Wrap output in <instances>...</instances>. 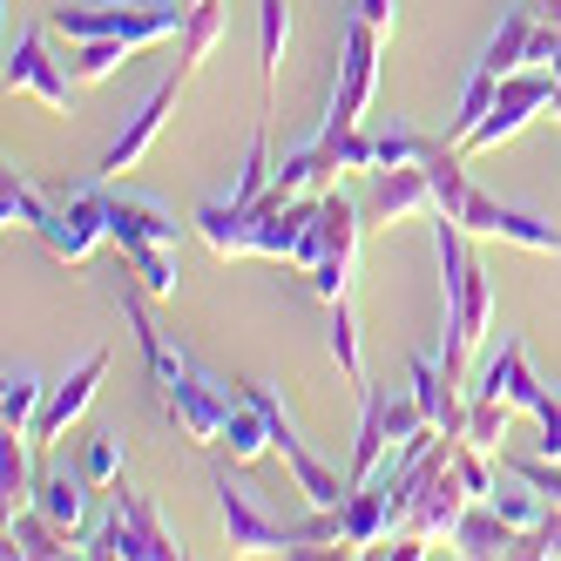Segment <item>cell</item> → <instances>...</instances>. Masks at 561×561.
Returning a JSON list of instances; mask_svg holds the SVG:
<instances>
[{
	"mask_svg": "<svg viewBox=\"0 0 561 561\" xmlns=\"http://www.w3.org/2000/svg\"><path fill=\"white\" fill-rule=\"evenodd\" d=\"M48 210H55L48 196L34 190L21 170H8V183H0V217H8V224H21V230H42V224H48Z\"/></svg>",
	"mask_w": 561,
	"mask_h": 561,
	"instance_id": "cell-32",
	"label": "cell"
},
{
	"mask_svg": "<svg viewBox=\"0 0 561 561\" xmlns=\"http://www.w3.org/2000/svg\"><path fill=\"white\" fill-rule=\"evenodd\" d=\"M48 27L68 42H123L129 55L170 42L190 27V0H89V8H48Z\"/></svg>",
	"mask_w": 561,
	"mask_h": 561,
	"instance_id": "cell-4",
	"label": "cell"
},
{
	"mask_svg": "<svg viewBox=\"0 0 561 561\" xmlns=\"http://www.w3.org/2000/svg\"><path fill=\"white\" fill-rule=\"evenodd\" d=\"M447 541H454V554H514V548H520V528H514L494 501H473V507L454 520Z\"/></svg>",
	"mask_w": 561,
	"mask_h": 561,
	"instance_id": "cell-21",
	"label": "cell"
},
{
	"mask_svg": "<svg viewBox=\"0 0 561 561\" xmlns=\"http://www.w3.org/2000/svg\"><path fill=\"white\" fill-rule=\"evenodd\" d=\"M514 554H561V507H548L535 528H520V548Z\"/></svg>",
	"mask_w": 561,
	"mask_h": 561,
	"instance_id": "cell-38",
	"label": "cell"
},
{
	"mask_svg": "<svg viewBox=\"0 0 561 561\" xmlns=\"http://www.w3.org/2000/svg\"><path fill=\"white\" fill-rule=\"evenodd\" d=\"M102 373H108V345H95L82 366H75L61 386H48V399H42V413H34V447H55V439L68 433V420H82L89 413V399H95V386H102Z\"/></svg>",
	"mask_w": 561,
	"mask_h": 561,
	"instance_id": "cell-14",
	"label": "cell"
},
{
	"mask_svg": "<svg viewBox=\"0 0 561 561\" xmlns=\"http://www.w3.org/2000/svg\"><path fill=\"white\" fill-rule=\"evenodd\" d=\"M554 89H561V82H554V68H514L507 82H501V95H494V108L467 129L460 156H467V149H501L507 136H520L541 108H554Z\"/></svg>",
	"mask_w": 561,
	"mask_h": 561,
	"instance_id": "cell-8",
	"label": "cell"
},
{
	"mask_svg": "<svg viewBox=\"0 0 561 561\" xmlns=\"http://www.w3.org/2000/svg\"><path fill=\"white\" fill-rule=\"evenodd\" d=\"M82 554H95V561H176L183 548H176V535L163 528V514H156V501L149 494H136L129 480H115L108 488V507H102V528L95 535H82Z\"/></svg>",
	"mask_w": 561,
	"mask_h": 561,
	"instance_id": "cell-6",
	"label": "cell"
},
{
	"mask_svg": "<svg viewBox=\"0 0 561 561\" xmlns=\"http://www.w3.org/2000/svg\"><path fill=\"white\" fill-rule=\"evenodd\" d=\"M123 264L142 277L149 298H176V244H136V251H123Z\"/></svg>",
	"mask_w": 561,
	"mask_h": 561,
	"instance_id": "cell-31",
	"label": "cell"
},
{
	"mask_svg": "<svg viewBox=\"0 0 561 561\" xmlns=\"http://www.w3.org/2000/svg\"><path fill=\"white\" fill-rule=\"evenodd\" d=\"M433 149H439V136H420V129H407V123H392V129H373V170L426 163Z\"/></svg>",
	"mask_w": 561,
	"mask_h": 561,
	"instance_id": "cell-28",
	"label": "cell"
},
{
	"mask_svg": "<svg viewBox=\"0 0 561 561\" xmlns=\"http://www.w3.org/2000/svg\"><path fill=\"white\" fill-rule=\"evenodd\" d=\"M183 82H190V68H176L170 82H156V95H149L142 108H129V123L115 129V142L102 149V176H123V170H136V163H142V156H149V142L163 136V123H170V108H176Z\"/></svg>",
	"mask_w": 561,
	"mask_h": 561,
	"instance_id": "cell-13",
	"label": "cell"
},
{
	"mask_svg": "<svg viewBox=\"0 0 561 561\" xmlns=\"http://www.w3.org/2000/svg\"><path fill=\"white\" fill-rule=\"evenodd\" d=\"M123 460H129V447H123V433H95V439H89V454H82V473H89L95 488L108 494L115 480H123Z\"/></svg>",
	"mask_w": 561,
	"mask_h": 561,
	"instance_id": "cell-35",
	"label": "cell"
},
{
	"mask_svg": "<svg viewBox=\"0 0 561 561\" xmlns=\"http://www.w3.org/2000/svg\"><path fill=\"white\" fill-rule=\"evenodd\" d=\"M325 339H332L339 373H345V379H366V366H358V318H352V298H339V305H332V325H325Z\"/></svg>",
	"mask_w": 561,
	"mask_h": 561,
	"instance_id": "cell-36",
	"label": "cell"
},
{
	"mask_svg": "<svg viewBox=\"0 0 561 561\" xmlns=\"http://www.w3.org/2000/svg\"><path fill=\"white\" fill-rule=\"evenodd\" d=\"M554 115H561V89H554Z\"/></svg>",
	"mask_w": 561,
	"mask_h": 561,
	"instance_id": "cell-40",
	"label": "cell"
},
{
	"mask_svg": "<svg viewBox=\"0 0 561 561\" xmlns=\"http://www.w3.org/2000/svg\"><path fill=\"white\" fill-rule=\"evenodd\" d=\"M399 14V0H358V21H373V27H392Z\"/></svg>",
	"mask_w": 561,
	"mask_h": 561,
	"instance_id": "cell-39",
	"label": "cell"
},
{
	"mask_svg": "<svg viewBox=\"0 0 561 561\" xmlns=\"http://www.w3.org/2000/svg\"><path fill=\"white\" fill-rule=\"evenodd\" d=\"M42 399H48V386L34 373H8V392H0V433H34Z\"/></svg>",
	"mask_w": 561,
	"mask_h": 561,
	"instance_id": "cell-29",
	"label": "cell"
},
{
	"mask_svg": "<svg viewBox=\"0 0 561 561\" xmlns=\"http://www.w3.org/2000/svg\"><path fill=\"white\" fill-rule=\"evenodd\" d=\"M433 244H439V298H447V339H439V373L460 379L473 345L494 325V277L480 271L467 251V230L454 217H433Z\"/></svg>",
	"mask_w": 561,
	"mask_h": 561,
	"instance_id": "cell-2",
	"label": "cell"
},
{
	"mask_svg": "<svg viewBox=\"0 0 561 561\" xmlns=\"http://www.w3.org/2000/svg\"><path fill=\"white\" fill-rule=\"evenodd\" d=\"M467 480H460V467L447 460V467H439L433 480H426V488H420V501H413V514L407 520H399V528H407V535H420V541H439V535H454V520L467 514Z\"/></svg>",
	"mask_w": 561,
	"mask_h": 561,
	"instance_id": "cell-16",
	"label": "cell"
},
{
	"mask_svg": "<svg viewBox=\"0 0 561 561\" xmlns=\"http://www.w3.org/2000/svg\"><path fill=\"white\" fill-rule=\"evenodd\" d=\"M115 61H129V48L123 42H75V75H82V82H102V75H115Z\"/></svg>",
	"mask_w": 561,
	"mask_h": 561,
	"instance_id": "cell-37",
	"label": "cell"
},
{
	"mask_svg": "<svg viewBox=\"0 0 561 561\" xmlns=\"http://www.w3.org/2000/svg\"><path fill=\"white\" fill-rule=\"evenodd\" d=\"M373 82H379V27L373 21H345V42H339V82H332V102H325V136H352L358 115L373 102Z\"/></svg>",
	"mask_w": 561,
	"mask_h": 561,
	"instance_id": "cell-7",
	"label": "cell"
},
{
	"mask_svg": "<svg viewBox=\"0 0 561 561\" xmlns=\"http://www.w3.org/2000/svg\"><path fill=\"white\" fill-rule=\"evenodd\" d=\"M399 447L392 426H386V386H366V413H358V447H352V488H366V480L386 467V454Z\"/></svg>",
	"mask_w": 561,
	"mask_h": 561,
	"instance_id": "cell-22",
	"label": "cell"
},
{
	"mask_svg": "<svg viewBox=\"0 0 561 561\" xmlns=\"http://www.w3.org/2000/svg\"><path fill=\"white\" fill-rule=\"evenodd\" d=\"M75 548V535L68 528H55V520L42 514V507H8V554H21V561H48V554H68Z\"/></svg>",
	"mask_w": 561,
	"mask_h": 561,
	"instance_id": "cell-23",
	"label": "cell"
},
{
	"mask_svg": "<svg viewBox=\"0 0 561 561\" xmlns=\"http://www.w3.org/2000/svg\"><path fill=\"white\" fill-rule=\"evenodd\" d=\"M34 237H42L55 257L82 264V257L102 244V237H108V196H102V190H68V204H55L48 224L34 230Z\"/></svg>",
	"mask_w": 561,
	"mask_h": 561,
	"instance_id": "cell-12",
	"label": "cell"
},
{
	"mask_svg": "<svg viewBox=\"0 0 561 561\" xmlns=\"http://www.w3.org/2000/svg\"><path fill=\"white\" fill-rule=\"evenodd\" d=\"M75 75L55 48H48V27H21L14 48H8V89L14 95H42L48 108H75Z\"/></svg>",
	"mask_w": 561,
	"mask_h": 561,
	"instance_id": "cell-10",
	"label": "cell"
},
{
	"mask_svg": "<svg viewBox=\"0 0 561 561\" xmlns=\"http://www.w3.org/2000/svg\"><path fill=\"white\" fill-rule=\"evenodd\" d=\"M108 196V237L123 251H136V244H176V217L163 210V204H149V196H123V190H102Z\"/></svg>",
	"mask_w": 561,
	"mask_h": 561,
	"instance_id": "cell-18",
	"label": "cell"
},
{
	"mask_svg": "<svg viewBox=\"0 0 561 561\" xmlns=\"http://www.w3.org/2000/svg\"><path fill=\"white\" fill-rule=\"evenodd\" d=\"M217 42H224V8H217V0H190V27L176 34V48H183V61H176V68H190V75H196V68L210 61V48H217Z\"/></svg>",
	"mask_w": 561,
	"mask_h": 561,
	"instance_id": "cell-27",
	"label": "cell"
},
{
	"mask_svg": "<svg viewBox=\"0 0 561 561\" xmlns=\"http://www.w3.org/2000/svg\"><path fill=\"white\" fill-rule=\"evenodd\" d=\"M89 488L95 480L82 473V460L75 467H48V473H34V507H42L55 528H68L75 541H82V520H89Z\"/></svg>",
	"mask_w": 561,
	"mask_h": 561,
	"instance_id": "cell-19",
	"label": "cell"
},
{
	"mask_svg": "<svg viewBox=\"0 0 561 561\" xmlns=\"http://www.w3.org/2000/svg\"><path fill=\"white\" fill-rule=\"evenodd\" d=\"M488 501H494V507L514 520V528H535V520L554 507V501H541V494L528 488V480H520V473H507V467H501V480H494V494H488Z\"/></svg>",
	"mask_w": 561,
	"mask_h": 561,
	"instance_id": "cell-33",
	"label": "cell"
},
{
	"mask_svg": "<svg viewBox=\"0 0 561 561\" xmlns=\"http://www.w3.org/2000/svg\"><path fill=\"white\" fill-rule=\"evenodd\" d=\"M454 224L467 237H507V244H520V251H561V224H548L535 210H514V204H501V196H488L480 183L467 190V204L454 210Z\"/></svg>",
	"mask_w": 561,
	"mask_h": 561,
	"instance_id": "cell-11",
	"label": "cell"
},
{
	"mask_svg": "<svg viewBox=\"0 0 561 561\" xmlns=\"http://www.w3.org/2000/svg\"><path fill=\"white\" fill-rule=\"evenodd\" d=\"M507 399H473L467 392V439L473 447H488V454H501V439H507Z\"/></svg>",
	"mask_w": 561,
	"mask_h": 561,
	"instance_id": "cell-34",
	"label": "cell"
},
{
	"mask_svg": "<svg viewBox=\"0 0 561 561\" xmlns=\"http://www.w3.org/2000/svg\"><path fill=\"white\" fill-rule=\"evenodd\" d=\"M467 392H473V399H507V407H528V413H541L548 399H554V392L535 379L528 345H520V339H501V352L473 373V386H467Z\"/></svg>",
	"mask_w": 561,
	"mask_h": 561,
	"instance_id": "cell-15",
	"label": "cell"
},
{
	"mask_svg": "<svg viewBox=\"0 0 561 561\" xmlns=\"http://www.w3.org/2000/svg\"><path fill=\"white\" fill-rule=\"evenodd\" d=\"M217 447H230V460H257L271 447V426H264V413H257L251 392H237V407H230V420L217 433Z\"/></svg>",
	"mask_w": 561,
	"mask_h": 561,
	"instance_id": "cell-26",
	"label": "cell"
},
{
	"mask_svg": "<svg viewBox=\"0 0 561 561\" xmlns=\"http://www.w3.org/2000/svg\"><path fill=\"white\" fill-rule=\"evenodd\" d=\"M535 27H541V8H535V0H507V8H501V27H494V42L480 48V68L501 75V82H507L514 68H528Z\"/></svg>",
	"mask_w": 561,
	"mask_h": 561,
	"instance_id": "cell-20",
	"label": "cell"
},
{
	"mask_svg": "<svg viewBox=\"0 0 561 561\" xmlns=\"http://www.w3.org/2000/svg\"><path fill=\"white\" fill-rule=\"evenodd\" d=\"M244 392L257 399V413H264V426H271V447L285 454V467H291V480H298V494H305L311 507H345V494H352V488H339V473H332V467H325V460H318L305 439H298V426L285 420V407H277V392H271V386H244Z\"/></svg>",
	"mask_w": 561,
	"mask_h": 561,
	"instance_id": "cell-9",
	"label": "cell"
},
{
	"mask_svg": "<svg viewBox=\"0 0 561 561\" xmlns=\"http://www.w3.org/2000/svg\"><path fill=\"white\" fill-rule=\"evenodd\" d=\"M217 514L230 554H332V541L345 548V507H311L305 520H277L257 507L251 488H237L230 467H217Z\"/></svg>",
	"mask_w": 561,
	"mask_h": 561,
	"instance_id": "cell-3",
	"label": "cell"
},
{
	"mask_svg": "<svg viewBox=\"0 0 561 561\" xmlns=\"http://www.w3.org/2000/svg\"><path fill=\"white\" fill-rule=\"evenodd\" d=\"M373 224H366V204H352L345 190H325L318 196V217H311V230H305V244H298V271L311 277V291L325 298V305H339L345 298V285H352V264H358V237H366Z\"/></svg>",
	"mask_w": 561,
	"mask_h": 561,
	"instance_id": "cell-5",
	"label": "cell"
},
{
	"mask_svg": "<svg viewBox=\"0 0 561 561\" xmlns=\"http://www.w3.org/2000/svg\"><path fill=\"white\" fill-rule=\"evenodd\" d=\"M373 190H366V224H399L413 210H433V183H426V163H399V170H366Z\"/></svg>",
	"mask_w": 561,
	"mask_h": 561,
	"instance_id": "cell-17",
	"label": "cell"
},
{
	"mask_svg": "<svg viewBox=\"0 0 561 561\" xmlns=\"http://www.w3.org/2000/svg\"><path fill=\"white\" fill-rule=\"evenodd\" d=\"M123 318L136 325V345H142V358H149V386L163 392V413L190 433V439H204V447H217V433H224V420H230V386H217L196 358L183 352V345H170L163 339V325L149 318V305H142V291H129L123 285Z\"/></svg>",
	"mask_w": 561,
	"mask_h": 561,
	"instance_id": "cell-1",
	"label": "cell"
},
{
	"mask_svg": "<svg viewBox=\"0 0 561 561\" xmlns=\"http://www.w3.org/2000/svg\"><path fill=\"white\" fill-rule=\"evenodd\" d=\"M392 535V507L379 494V480H366V488L345 494V548H379Z\"/></svg>",
	"mask_w": 561,
	"mask_h": 561,
	"instance_id": "cell-24",
	"label": "cell"
},
{
	"mask_svg": "<svg viewBox=\"0 0 561 561\" xmlns=\"http://www.w3.org/2000/svg\"><path fill=\"white\" fill-rule=\"evenodd\" d=\"M291 42V8L285 0H257V68H264V115H271V89H277V61Z\"/></svg>",
	"mask_w": 561,
	"mask_h": 561,
	"instance_id": "cell-25",
	"label": "cell"
},
{
	"mask_svg": "<svg viewBox=\"0 0 561 561\" xmlns=\"http://www.w3.org/2000/svg\"><path fill=\"white\" fill-rule=\"evenodd\" d=\"M27 433H0V494H8V507H27L34 501V467H27Z\"/></svg>",
	"mask_w": 561,
	"mask_h": 561,
	"instance_id": "cell-30",
	"label": "cell"
}]
</instances>
